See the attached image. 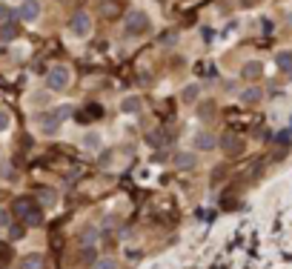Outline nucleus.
<instances>
[{
	"instance_id": "nucleus-18",
	"label": "nucleus",
	"mask_w": 292,
	"mask_h": 269,
	"mask_svg": "<svg viewBox=\"0 0 292 269\" xmlns=\"http://www.w3.org/2000/svg\"><path fill=\"white\" fill-rule=\"evenodd\" d=\"M244 75H247V78H258V75H261V63H247V66H244Z\"/></svg>"
},
{
	"instance_id": "nucleus-12",
	"label": "nucleus",
	"mask_w": 292,
	"mask_h": 269,
	"mask_svg": "<svg viewBox=\"0 0 292 269\" xmlns=\"http://www.w3.org/2000/svg\"><path fill=\"white\" fill-rule=\"evenodd\" d=\"M95 241H97V229H95V226H89L86 232L80 235V246H92Z\"/></svg>"
},
{
	"instance_id": "nucleus-6",
	"label": "nucleus",
	"mask_w": 292,
	"mask_h": 269,
	"mask_svg": "<svg viewBox=\"0 0 292 269\" xmlns=\"http://www.w3.org/2000/svg\"><path fill=\"white\" fill-rule=\"evenodd\" d=\"M37 123H40V132L43 134H57V129H61V117H57V112H43V115L37 117Z\"/></svg>"
},
{
	"instance_id": "nucleus-21",
	"label": "nucleus",
	"mask_w": 292,
	"mask_h": 269,
	"mask_svg": "<svg viewBox=\"0 0 292 269\" xmlns=\"http://www.w3.org/2000/svg\"><path fill=\"white\" fill-rule=\"evenodd\" d=\"M9 129V112H0V132Z\"/></svg>"
},
{
	"instance_id": "nucleus-11",
	"label": "nucleus",
	"mask_w": 292,
	"mask_h": 269,
	"mask_svg": "<svg viewBox=\"0 0 292 269\" xmlns=\"http://www.w3.org/2000/svg\"><path fill=\"white\" fill-rule=\"evenodd\" d=\"M121 109H124L126 115H135V112L141 109V100H138V98H132V95H129V98H124V103H121Z\"/></svg>"
},
{
	"instance_id": "nucleus-10",
	"label": "nucleus",
	"mask_w": 292,
	"mask_h": 269,
	"mask_svg": "<svg viewBox=\"0 0 292 269\" xmlns=\"http://www.w3.org/2000/svg\"><path fill=\"white\" fill-rule=\"evenodd\" d=\"M175 163L181 166V169H195V163H198V158H195L192 152H178Z\"/></svg>"
},
{
	"instance_id": "nucleus-20",
	"label": "nucleus",
	"mask_w": 292,
	"mask_h": 269,
	"mask_svg": "<svg viewBox=\"0 0 292 269\" xmlns=\"http://www.w3.org/2000/svg\"><path fill=\"white\" fill-rule=\"evenodd\" d=\"M9 20H12V9L6 3H0V23H9Z\"/></svg>"
},
{
	"instance_id": "nucleus-9",
	"label": "nucleus",
	"mask_w": 292,
	"mask_h": 269,
	"mask_svg": "<svg viewBox=\"0 0 292 269\" xmlns=\"http://www.w3.org/2000/svg\"><path fill=\"white\" fill-rule=\"evenodd\" d=\"M100 144H103V138H100V132H95V129L83 134V146H86L89 152H95V149H100Z\"/></svg>"
},
{
	"instance_id": "nucleus-7",
	"label": "nucleus",
	"mask_w": 292,
	"mask_h": 269,
	"mask_svg": "<svg viewBox=\"0 0 292 269\" xmlns=\"http://www.w3.org/2000/svg\"><path fill=\"white\" fill-rule=\"evenodd\" d=\"M20 269H46V258L37 255V252H32L26 258H20Z\"/></svg>"
},
{
	"instance_id": "nucleus-16",
	"label": "nucleus",
	"mask_w": 292,
	"mask_h": 269,
	"mask_svg": "<svg viewBox=\"0 0 292 269\" xmlns=\"http://www.w3.org/2000/svg\"><path fill=\"white\" fill-rule=\"evenodd\" d=\"M15 35H18L15 26H12V23H3V29H0V40H12Z\"/></svg>"
},
{
	"instance_id": "nucleus-2",
	"label": "nucleus",
	"mask_w": 292,
	"mask_h": 269,
	"mask_svg": "<svg viewBox=\"0 0 292 269\" xmlns=\"http://www.w3.org/2000/svg\"><path fill=\"white\" fill-rule=\"evenodd\" d=\"M126 32L129 35H143V32H149V18H146V12H141V9H135V12H129L126 15Z\"/></svg>"
},
{
	"instance_id": "nucleus-13",
	"label": "nucleus",
	"mask_w": 292,
	"mask_h": 269,
	"mask_svg": "<svg viewBox=\"0 0 292 269\" xmlns=\"http://www.w3.org/2000/svg\"><path fill=\"white\" fill-rule=\"evenodd\" d=\"M198 92H201V89H198V83H189V86H186V89L181 92V98H184L186 103H192V100L198 98Z\"/></svg>"
},
{
	"instance_id": "nucleus-4",
	"label": "nucleus",
	"mask_w": 292,
	"mask_h": 269,
	"mask_svg": "<svg viewBox=\"0 0 292 269\" xmlns=\"http://www.w3.org/2000/svg\"><path fill=\"white\" fill-rule=\"evenodd\" d=\"M40 12H43L40 0H23L20 9H18V18L23 20V23H35V20L40 18Z\"/></svg>"
},
{
	"instance_id": "nucleus-22",
	"label": "nucleus",
	"mask_w": 292,
	"mask_h": 269,
	"mask_svg": "<svg viewBox=\"0 0 292 269\" xmlns=\"http://www.w3.org/2000/svg\"><path fill=\"white\" fill-rule=\"evenodd\" d=\"M43 192H46V195H40V200H43L46 207H52V204H54V195H49V189H43Z\"/></svg>"
},
{
	"instance_id": "nucleus-8",
	"label": "nucleus",
	"mask_w": 292,
	"mask_h": 269,
	"mask_svg": "<svg viewBox=\"0 0 292 269\" xmlns=\"http://www.w3.org/2000/svg\"><path fill=\"white\" fill-rule=\"evenodd\" d=\"M195 146L204 149V152H209V149H215V138L209 132H198L195 134Z\"/></svg>"
},
{
	"instance_id": "nucleus-3",
	"label": "nucleus",
	"mask_w": 292,
	"mask_h": 269,
	"mask_svg": "<svg viewBox=\"0 0 292 269\" xmlns=\"http://www.w3.org/2000/svg\"><path fill=\"white\" fill-rule=\"evenodd\" d=\"M69 32L75 37H89V32H92V18H89L86 12H75L69 18Z\"/></svg>"
},
{
	"instance_id": "nucleus-15",
	"label": "nucleus",
	"mask_w": 292,
	"mask_h": 269,
	"mask_svg": "<svg viewBox=\"0 0 292 269\" xmlns=\"http://www.w3.org/2000/svg\"><path fill=\"white\" fill-rule=\"evenodd\" d=\"M278 66H281V69H292V52H281V54H278Z\"/></svg>"
},
{
	"instance_id": "nucleus-5",
	"label": "nucleus",
	"mask_w": 292,
	"mask_h": 269,
	"mask_svg": "<svg viewBox=\"0 0 292 269\" xmlns=\"http://www.w3.org/2000/svg\"><path fill=\"white\" fill-rule=\"evenodd\" d=\"M18 212L23 218H26L29 224H40V221H43V215H40V209L35 207V204H32V200H29V197H23V200H18Z\"/></svg>"
},
{
	"instance_id": "nucleus-14",
	"label": "nucleus",
	"mask_w": 292,
	"mask_h": 269,
	"mask_svg": "<svg viewBox=\"0 0 292 269\" xmlns=\"http://www.w3.org/2000/svg\"><path fill=\"white\" fill-rule=\"evenodd\" d=\"M223 149H226L229 155L241 152V141H238V138H226V141H223Z\"/></svg>"
},
{
	"instance_id": "nucleus-1",
	"label": "nucleus",
	"mask_w": 292,
	"mask_h": 269,
	"mask_svg": "<svg viewBox=\"0 0 292 269\" xmlns=\"http://www.w3.org/2000/svg\"><path fill=\"white\" fill-rule=\"evenodd\" d=\"M69 83H72V72L66 69V66H61V63L46 72V86H49L52 92H63Z\"/></svg>"
},
{
	"instance_id": "nucleus-23",
	"label": "nucleus",
	"mask_w": 292,
	"mask_h": 269,
	"mask_svg": "<svg viewBox=\"0 0 292 269\" xmlns=\"http://www.w3.org/2000/svg\"><path fill=\"white\" fill-rule=\"evenodd\" d=\"M9 224V212H6V209H0V226H6Z\"/></svg>"
},
{
	"instance_id": "nucleus-17",
	"label": "nucleus",
	"mask_w": 292,
	"mask_h": 269,
	"mask_svg": "<svg viewBox=\"0 0 292 269\" xmlns=\"http://www.w3.org/2000/svg\"><path fill=\"white\" fill-rule=\"evenodd\" d=\"M92 269H118V263L112 258H100V260H95V266Z\"/></svg>"
},
{
	"instance_id": "nucleus-19",
	"label": "nucleus",
	"mask_w": 292,
	"mask_h": 269,
	"mask_svg": "<svg viewBox=\"0 0 292 269\" xmlns=\"http://www.w3.org/2000/svg\"><path fill=\"white\" fill-rule=\"evenodd\" d=\"M241 98L247 100V103H255V100L261 98V89H247V92H244V95H241Z\"/></svg>"
}]
</instances>
